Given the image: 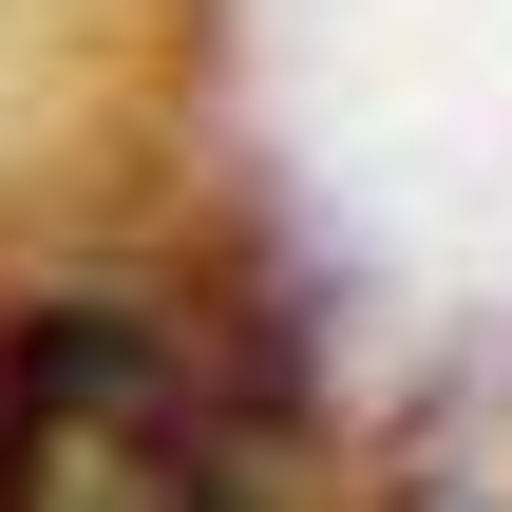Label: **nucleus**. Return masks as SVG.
Wrapping results in <instances>:
<instances>
[{"label":"nucleus","instance_id":"1","mask_svg":"<svg viewBox=\"0 0 512 512\" xmlns=\"http://www.w3.org/2000/svg\"><path fill=\"white\" fill-rule=\"evenodd\" d=\"M0 512H285L247 380L152 304L0 323Z\"/></svg>","mask_w":512,"mask_h":512}]
</instances>
